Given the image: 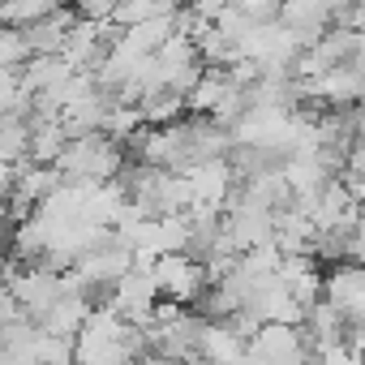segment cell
<instances>
[{
  "instance_id": "cell-1",
  "label": "cell",
  "mask_w": 365,
  "mask_h": 365,
  "mask_svg": "<svg viewBox=\"0 0 365 365\" xmlns=\"http://www.w3.org/2000/svg\"><path fill=\"white\" fill-rule=\"evenodd\" d=\"M31 163V112L0 116V168H26Z\"/></svg>"
}]
</instances>
